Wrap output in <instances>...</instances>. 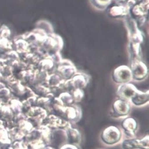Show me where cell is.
<instances>
[{
	"label": "cell",
	"mask_w": 149,
	"mask_h": 149,
	"mask_svg": "<svg viewBox=\"0 0 149 149\" xmlns=\"http://www.w3.org/2000/svg\"><path fill=\"white\" fill-rule=\"evenodd\" d=\"M121 137V131L115 126H110L105 129L101 135L102 142L108 145H112L118 143Z\"/></svg>",
	"instance_id": "cell-1"
},
{
	"label": "cell",
	"mask_w": 149,
	"mask_h": 149,
	"mask_svg": "<svg viewBox=\"0 0 149 149\" xmlns=\"http://www.w3.org/2000/svg\"><path fill=\"white\" fill-rule=\"evenodd\" d=\"M123 149H149V136L146 135L141 139H131L124 140Z\"/></svg>",
	"instance_id": "cell-2"
},
{
	"label": "cell",
	"mask_w": 149,
	"mask_h": 149,
	"mask_svg": "<svg viewBox=\"0 0 149 149\" xmlns=\"http://www.w3.org/2000/svg\"><path fill=\"white\" fill-rule=\"evenodd\" d=\"M122 127L125 133L129 137H133L138 128L136 121L132 118H126L123 122Z\"/></svg>",
	"instance_id": "cell-3"
},
{
	"label": "cell",
	"mask_w": 149,
	"mask_h": 149,
	"mask_svg": "<svg viewBox=\"0 0 149 149\" xmlns=\"http://www.w3.org/2000/svg\"><path fill=\"white\" fill-rule=\"evenodd\" d=\"M65 130L68 143L76 145H77L80 143L82 139V136L78 130L71 127Z\"/></svg>",
	"instance_id": "cell-4"
},
{
	"label": "cell",
	"mask_w": 149,
	"mask_h": 149,
	"mask_svg": "<svg viewBox=\"0 0 149 149\" xmlns=\"http://www.w3.org/2000/svg\"><path fill=\"white\" fill-rule=\"evenodd\" d=\"M49 121V126L53 128L66 130L71 127L68 121L59 118L52 117Z\"/></svg>",
	"instance_id": "cell-5"
},
{
	"label": "cell",
	"mask_w": 149,
	"mask_h": 149,
	"mask_svg": "<svg viewBox=\"0 0 149 149\" xmlns=\"http://www.w3.org/2000/svg\"><path fill=\"white\" fill-rule=\"evenodd\" d=\"M132 72L127 68L121 67L115 72V77L118 82H127L132 77Z\"/></svg>",
	"instance_id": "cell-6"
},
{
	"label": "cell",
	"mask_w": 149,
	"mask_h": 149,
	"mask_svg": "<svg viewBox=\"0 0 149 149\" xmlns=\"http://www.w3.org/2000/svg\"><path fill=\"white\" fill-rule=\"evenodd\" d=\"M114 111L118 116H123L128 114L130 107L126 102L122 101H118L114 105Z\"/></svg>",
	"instance_id": "cell-7"
},
{
	"label": "cell",
	"mask_w": 149,
	"mask_h": 149,
	"mask_svg": "<svg viewBox=\"0 0 149 149\" xmlns=\"http://www.w3.org/2000/svg\"><path fill=\"white\" fill-rule=\"evenodd\" d=\"M146 68L142 63H136L132 68V72L136 78L142 79L146 74Z\"/></svg>",
	"instance_id": "cell-8"
},
{
	"label": "cell",
	"mask_w": 149,
	"mask_h": 149,
	"mask_svg": "<svg viewBox=\"0 0 149 149\" xmlns=\"http://www.w3.org/2000/svg\"><path fill=\"white\" fill-rule=\"evenodd\" d=\"M121 88L120 93L124 97H133L136 94V89L132 85H124Z\"/></svg>",
	"instance_id": "cell-9"
},
{
	"label": "cell",
	"mask_w": 149,
	"mask_h": 149,
	"mask_svg": "<svg viewBox=\"0 0 149 149\" xmlns=\"http://www.w3.org/2000/svg\"><path fill=\"white\" fill-rule=\"evenodd\" d=\"M71 84L72 86L80 89L86 86V79L82 75L76 76L73 78Z\"/></svg>",
	"instance_id": "cell-10"
},
{
	"label": "cell",
	"mask_w": 149,
	"mask_h": 149,
	"mask_svg": "<svg viewBox=\"0 0 149 149\" xmlns=\"http://www.w3.org/2000/svg\"><path fill=\"white\" fill-rule=\"evenodd\" d=\"M30 146L33 149H42L45 147V143L41 139L35 140L30 143Z\"/></svg>",
	"instance_id": "cell-11"
},
{
	"label": "cell",
	"mask_w": 149,
	"mask_h": 149,
	"mask_svg": "<svg viewBox=\"0 0 149 149\" xmlns=\"http://www.w3.org/2000/svg\"><path fill=\"white\" fill-rule=\"evenodd\" d=\"M8 148L9 149H27V146L22 142H16Z\"/></svg>",
	"instance_id": "cell-12"
},
{
	"label": "cell",
	"mask_w": 149,
	"mask_h": 149,
	"mask_svg": "<svg viewBox=\"0 0 149 149\" xmlns=\"http://www.w3.org/2000/svg\"><path fill=\"white\" fill-rule=\"evenodd\" d=\"M9 141L7 134L5 131L0 132V141L3 143H8Z\"/></svg>",
	"instance_id": "cell-13"
},
{
	"label": "cell",
	"mask_w": 149,
	"mask_h": 149,
	"mask_svg": "<svg viewBox=\"0 0 149 149\" xmlns=\"http://www.w3.org/2000/svg\"><path fill=\"white\" fill-rule=\"evenodd\" d=\"M74 96L75 99L74 100H76V101H79L83 97V93L79 89H77V90L74 91Z\"/></svg>",
	"instance_id": "cell-14"
},
{
	"label": "cell",
	"mask_w": 149,
	"mask_h": 149,
	"mask_svg": "<svg viewBox=\"0 0 149 149\" xmlns=\"http://www.w3.org/2000/svg\"><path fill=\"white\" fill-rule=\"evenodd\" d=\"M60 149H79V148L76 145L68 143L63 145Z\"/></svg>",
	"instance_id": "cell-15"
},
{
	"label": "cell",
	"mask_w": 149,
	"mask_h": 149,
	"mask_svg": "<svg viewBox=\"0 0 149 149\" xmlns=\"http://www.w3.org/2000/svg\"><path fill=\"white\" fill-rule=\"evenodd\" d=\"M45 149H54V148H52V147H49H49H46V148H45Z\"/></svg>",
	"instance_id": "cell-16"
}]
</instances>
